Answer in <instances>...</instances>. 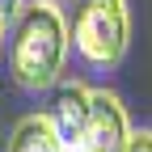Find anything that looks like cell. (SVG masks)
Masks as SVG:
<instances>
[{
	"label": "cell",
	"mask_w": 152,
	"mask_h": 152,
	"mask_svg": "<svg viewBox=\"0 0 152 152\" xmlns=\"http://www.w3.org/2000/svg\"><path fill=\"white\" fill-rule=\"evenodd\" d=\"M68 21L55 0L21 4L13 17V42H9V72L21 89H51L68 59Z\"/></svg>",
	"instance_id": "cell-1"
},
{
	"label": "cell",
	"mask_w": 152,
	"mask_h": 152,
	"mask_svg": "<svg viewBox=\"0 0 152 152\" xmlns=\"http://www.w3.org/2000/svg\"><path fill=\"white\" fill-rule=\"evenodd\" d=\"M68 38L80 51V59L93 68H114L131 42V13L127 0H76Z\"/></svg>",
	"instance_id": "cell-2"
},
{
	"label": "cell",
	"mask_w": 152,
	"mask_h": 152,
	"mask_svg": "<svg viewBox=\"0 0 152 152\" xmlns=\"http://www.w3.org/2000/svg\"><path fill=\"white\" fill-rule=\"evenodd\" d=\"M127 131H131V127H127V110H123V102H118V93L93 89L80 148H85V152H123Z\"/></svg>",
	"instance_id": "cell-3"
},
{
	"label": "cell",
	"mask_w": 152,
	"mask_h": 152,
	"mask_svg": "<svg viewBox=\"0 0 152 152\" xmlns=\"http://www.w3.org/2000/svg\"><path fill=\"white\" fill-rule=\"evenodd\" d=\"M89 97H93V89L85 85H59V93H55V102H51V127H55V135H59L64 148H80L85 140V123H89Z\"/></svg>",
	"instance_id": "cell-4"
},
{
	"label": "cell",
	"mask_w": 152,
	"mask_h": 152,
	"mask_svg": "<svg viewBox=\"0 0 152 152\" xmlns=\"http://www.w3.org/2000/svg\"><path fill=\"white\" fill-rule=\"evenodd\" d=\"M9 152H68L47 114H26L9 135Z\"/></svg>",
	"instance_id": "cell-5"
},
{
	"label": "cell",
	"mask_w": 152,
	"mask_h": 152,
	"mask_svg": "<svg viewBox=\"0 0 152 152\" xmlns=\"http://www.w3.org/2000/svg\"><path fill=\"white\" fill-rule=\"evenodd\" d=\"M123 152H152V131H127Z\"/></svg>",
	"instance_id": "cell-6"
},
{
	"label": "cell",
	"mask_w": 152,
	"mask_h": 152,
	"mask_svg": "<svg viewBox=\"0 0 152 152\" xmlns=\"http://www.w3.org/2000/svg\"><path fill=\"white\" fill-rule=\"evenodd\" d=\"M21 4H26V0H0V21H4V26H9V21H13V17H17V13H21Z\"/></svg>",
	"instance_id": "cell-7"
},
{
	"label": "cell",
	"mask_w": 152,
	"mask_h": 152,
	"mask_svg": "<svg viewBox=\"0 0 152 152\" xmlns=\"http://www.w3.org/2000/svg\"><path fill=\"white\" fill-rule=\"evenodd\" d=\"M0 38H4V21H0Z\"/></svg>",
	"instance_id": "cell-8"
},
{
	"label": "cell",
	"mask_w": 152,
	"mask_h": 152,
	"mask_svg": "<svg viewBox=\"0 0 152 152\" xmlns=\"http://www.w3.org/2000/svg\"><path fill=\"white\" fill-rule=\"evenodd\" d=\"M68 152H85V148H68Z\"/></svg>",
	"instance_id": "cell-9"
}]
</instances>
